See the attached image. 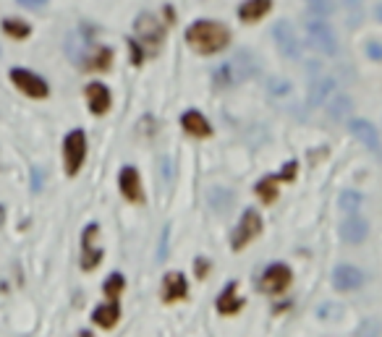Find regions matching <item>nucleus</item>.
<instances>
[{
	"label": "nucleus",
	"mask_w": 382,
	"mask_h": 337,
	"mask_svg": "<svg viewBox=\"0 0 382 337\" xmlns=\"http://www.w3.org/2000/svg\"><path fill=\"white\" fill-rule=\"evenodd\" d=\"M351 133L359 139L369 152L380 154V133H377V129L372 126L369 120H351Z\"/></svg>",
	"instance_id": "nucleus-12"
},
{
	"label": "nucleus",
	"mask_w": 382,
	"mask_h": 337,
	"mask_svg": "<svg viewBox=\"0 0 382 337\" xmlns=\"http://www.w3.org/2000/svg\"><path fill=\"white\" fill-rule=\"evenodd\" d=\"M278 178H267V181H262V183H257V196L262 199V202H275V196H278Z\"/></svg>",
	"instance_id": "nucleus-25"
},
{
	"label": "nucleus",
	"mask_w": 382,
	"mask_h": 337,
	"mask_svg": "<svg viewBox=\"0 0 382 337\" xmlns=\"http://www.w3.org/2000/svg\"><path fill=\"white\" fill-rule=\"evenodd\" d=\"M273 37H275V44H278V50L285 55V58H291V60H299L301 58V42H299V37H296V29L291 22H275L273 26Z\"/></svg>",
	"instance_id": "nucleus-6"
},
{
	"label": "nucleus",
	"mask_w": 382,
	"mask_h": 337,
	"mask_svg": "<svg viewBox=\"0 0 382 337\" xmlns=\"http://www.w3.org/2000/svg\"><path fill=\"white\" fill-rule=\"evenodd\" d=\"M306 37L317 53L322 55H335L338 53V37L333 32V26L325 22V16H315L306 22Z\"/></svg>",
	"instance_id": "nucleus-3"
},
{
	"label": "nucleus",
	"mask_w": 382,
	"mask_h": 337,
	"mask_svg": "<svg viewBox=\"0 0 382 337\" xmlns=\"http://www.w3.org/2000/svg\"><path fill=\"white\" fill-rule=\"evenodd\" d=\"M257 68H260V60L254 58V53L251 50H239L230 60L220 65L218 71L212 74V79H215L218 87H233V84H241V81L254 76Z\"/></svg>",
	"instance_id": "nucleus-2"
},
{
	"label": "nucleus",
	"mask_w": 382,
	"mask_h": 337,
	"mask_svg": "<svg viewBox=\"0 0 382 337\" xmlns=\"http://www.w3.org/2000/svg\"><path fill=\"white\" fill-rule=\"evenodd\" d=\"M87 157V136L84 131H71L63 142V160H66V173L68 175H77L81 163Z\"/></svg>",
	"instance_id": "nucleus-4"
},
{
	"label": "nucleus",
	"mask_w": 382,
	"mask_h": 337,
	"mask_svg": "<svg viewBox=\"0 0 382 337\" xmlns=\"http://www.w3.org/2000/svg\"><path fill=\"white\" fill-rule=\"evenodd\" d=\"M262 233V217H260V212L257 209H246L244 215H241V222L239 228H236V233H233V238H230V246H233V251H241L246 243H251V240L257 238Z\"/></svg>",
	"instance_id": "nucleus-5"
},
{
	"label": "nucleus",
	"mask_w": 382,
	"mask_h": 337,
	"mask_svg": "<svg viewBox=\"0 0 382 337\" xmlns=\"http://www.w3.org/2000/svg\"><path fill=\"white\" fill-rule=\"evenodd\" d=\"M11 79L24 94H29V97H47V84H45V79H40L37 74H32V71H26V68H13Z\"/></svg>",
	"instance_id": "nucleus-9"
},
{
	"label": "nucleus",
	"mask_w": 382,
	"mask_h": 337,
	"mask_svg": "<svg viewBox=\"0 0 382 337\" xmlns=\"http://www.w3.org/2000/svg\"><path fill=\"white\" fill-rule=\"evenodd\" d=\"M306 6L315 16H325V19L335 11V0H306Z\"/></svg>",
	"instance_id": "nucleus-27"
},
{
	"label": "nucleus",
	"mask_w": 382,
	"mask_h": 337,
	"mask_svg": "<svg viewBox=\"0 0 382 337\" xmlns=\"http://www.w3.org/2000/svg\"><path fill=\"white\" fill-rule=\"evenodd\" d=\"M87 99H89V110L95 113V115H102V113H108L110 108V92L105 84H100V81H92L87 87Z\"/></svg>",
	"instance_id": "nucleus-16"
},
{
	"label": "nucleus",
	"mask_w": 382,
	"mask_h": 337,
	"mask_svg": "<svg viewBox=\"0 0 382 337\" xmlns=\"http://www.w3.org/2000/svg\"><path fill=\"white\" fill-rule=\"evenodd\" d=\"M40 188H42V173L34 167L32 170V191H40Z\"/></svg>",
	"instance_id": "nucleus-32"
},
{
	"label": "nucleus",
	"mask_w": 382,
	"mask_h": 337,
	"mask_svg": "<svg viewBox=\"0 0 382 337\" xmlns=\"http://www.w3.org/2000/svg\"><path fill=\"white\" fill-rule=\"evenodd\" d=\"M367 233H369V225H367V220H359V217H349L343 225H340V238L343 243H351V246H356L361 240L367 238Z\"/></svg>",
	"instance_id": "nucleus-14"
},
{
	"label": "nucleus",
	"mask_w": 382,
	"mask_h": 337,
	"mask_svg": "<svg viewBox=\"0 0 382 337\" xmlns=\"http://www.w3.org/2000/svg\"><path fill=\"white\" fill-rule=\"evenodd\" d=\"M270 92H273V94H285V92H288V81L273 79V81H270Z\"/></svg>",
	"instance_id": "nucleus-30"
},
{
	"label": "nucleus",
	"mask_w": 382,
	"mask_h": 337,
	"mask_svg": "<svg viewBox=\"0 0 382 337\" xmlns=\"http://www.w3.org/2000/svg\"><path fill=\"white\" fill-rule=\"evenodd\" d=\"M239 309H241V298L236 295V285L228 283L225 290H223L218 298V311L220 314H239Z\"/></svg>",
	"instance_id": "nucleus-21"
},
{
	"label": "nucleus",
	"mask_w": 382,
	"mask_h": 337,
	"mask_svg": "<svg viewBox=\"0 0 382 337\" xmlns=\"http://www.w3.org/2000/svg\"><path fill=\"white\" fill-rule=\"evenodd\" d=\"M97 238V225H87L84 228V236H81V270H95L100 264V259H102V249L100 246H95L92 240Z\"/></svg>",
	"instance_id": "nucleus-10"
},
{
	"label": "nucleus",
	"mask_w": 382,
	"mask_h": 337,
	"mask_svg": "<svg viewBox=\"0 0 382 337\" xmlns=\"http://www.w3.org/2000/svg\"><path fill=\"white\" fill-rule=\"evenodd\" d=\"M181 126H184V131L189 133V136H197V139H205V136H209V133H212L207 118H205L202 113H197V110H189V113H184Z\"/></svg>",
	"instance_id": "nucleus-15"
},
{
	"label": "nucleus",
	"mask_w": 382,
	"mask_h": 337,
	"mask_svg": "<svg viewBox=\"0 0 382 337\" xmlns=\"http://www.w3.org/2000/svg\"><path fill=\"white\" fill-rule=\"evenodd\" d=\"M374 16H377V22H382V3L377 6V8H374Z\"/></svg>",
	"instance_id": "nucleus-33"
},
{
	"label": "nucleus",
	"mask_w": 382,
	"mask_h": 337,
	"mask_svg": "<svg viewBox=\"0 0 382 337\" xmlns=\"http://www.w3.org/2000/svg\"><path fill=\"white\" fill-rule=\"evenodd\" d=\"M19 6L29 8V11H42L45 6H47V0H19Z\"/></svg>",
	"instance_id": "nucleus-29"
},
{
	"label": "nucleus",
	"mask_w": 382,
	"mask_h": 337,
	"mask_svg": "<svg viewBox=\"0 0 382 337\" xmlns=\"http://www.w3.org/2000/svg\"><path fill=\"white\" fill-rule=\"evenodd\" d=\"M288 285H291V270L285 264H270L260 277V288L270 295L283 293Z\"/></svg>",
	"instance_id": "nucleus-7"
},
{
	"label": "nucleus",
	"mask_w": 382,
	"mask_h": 337,
	"mask_svg": "<svg viewBox=\"0 0 382 337\" xmlns=\"http://www.w3.org/2000/svg\"><path fill=\"white\" fill-rule=\"evenodd\" d=\"M134 32H136V37H139V42L150 44V47H157L165 37L163 24L157 22L152 13H142V16L134 22Z\"/></svg>",
	"instance_id": "nucleus-8"
},
{
	"label": "nucleus",
	"mask_w": 382,
	"mask_h": 337,
	"mask_svg": "<svg viewBox=\"0 0 382 337\" xmlns=\"http://www.w3.org/2000/svg\"><path fill=\"white\" fill-rule=\"evenodd\" d=\"M3 29H6V34H11V37H16V40H24V37H29V24L19 22V19H6L3 22Z\"/></svg>",
	"instance_id": "nucleus-24"
},
{
	"label": "nucleus",
	"mask_w": 382,
	"mask_h": 337,
	"mask_svg": "<svg viewBox=\"0 0 382 337\" xmlns=\"http://www.w3.org/2000/svg\"><path fill=\"white\" fill-rule=\"evenodd\" d=\"M120 290H123V277H120L118 272H113L108 280H105V293L113 298V295H118Z\"/></svg>",
	"instance_id": "nucleus-28"
},
{
	"label": "nucleus",
	"mask_w": 382,
	"mask_h": 337,
	"mask_svg": "<svg viewBox=\"0 0 382 337\" xmlns=\"http://www.w3.org/2000/svg\"><path fill=\"white\" fill-rule=\"evenodd\" d=\"M367 53H369V58H374V60H382V44L380 42H367Z\"/></svg>",
	"instance_id": "nucleus-31"
},
{
	"label": "nucleus",
	"mask_w": 382,
	"mask_h": 337,
	"mask_svg": "<svg viewBox=\"0 0 382 337\" xmlns=\"http://www.w3.org/2000/svg\"><path fill=\"white\" fill-rule=\"evenodd\" d=\"M351 110H353V102H351V97H346V94H338V97L333 99V105H328V115L333 120H343L351 115Z\"/></svg>",
	"instance_id": "nucleus-22"
},
{
	"label": "nucleus",
	"mask_w": 382,
	"mask_h": 337,
	"mask_svg": "<svg viewBox=\"0 0 382 337\" xmlns=\"http://www.w3.org/2000/svg\"><path fill=\"white\" fill-rule=\"evenodd\" d=\"M118 183H120V191H123V196H126L129 202H142V181H139L136 167L126 165V167L120 170Z\"/></svg>",
	"instance_id": "nucleus-13"
},
{
	"label": "nucleus",
	"mask_w": 382,
	"mask_h": 337,
	"mask_svg": "<svg viewBox=\"0 0 382 337\" xmlns=\"http://www.w3.org/2000/svg\"><path fill=\"white\" fill-rule=\"evenodd\" d=\"M118 314H120V309H118V304L113 301V304L97 306L95 314H92V322L100 324L102 329H110V327H116V322H118Z\"/></svg>",
	"instance_id": "nucleus-20"
},
{
	"label": "nucleus",
	"mask_w": 382,
	"mask_h": 337,
	"mask_svg": "<svg viewBox=\"0 0 382 337\" xmlns=\"http://www.w3.org/2000/svg\"><path fill=\"white\" fill-rule=\"evenodd\" d=\"M333 285L335 290H359L364 285V272L353 264H340L333 272Z\"/></svg>",
	"instance_id": "nucleus-11"
},
{
	"label": "nucleus",
	"mask_w": 382,
	"mask_h": 337,
	"mask_svg": "<svg viewBox=\"0 0 382 337\" xmlns=\"http://www.w3.org/2000/svg\"><path fill=\"white\" fill-rule=\"evenodd\" d=\"M333 89H335V81H333V79H328V76L315 79V81H312V89H309V105H312V108L325 105Z\"/></svg>",
	"instance_id": "nucleus-18"
},
{
	"label": "nucleus",
	"mask_w": 382,
	"mask_h": 337,
	"mask_svg": "<svg viewBox=\"0 0 382 337\" xmlns=\"http://www.w3.org/2000/svg\"><path fill=\"white\" fill-rule=\"evenodd\" d=\"M361 204H364V196L359 194V191H353V188H349V191H343L338 199V207L346 212V215H356L361 209Z\"/></svg>",
	"instance_id": "nucleus-23"
},
{
	"label": "nucleus",
	"mask_w": 382,
	"mask_h": 337,
	"mask_svg": "<svg viewBox=\"0 0 382 337\" xmlns=\"http://www.w3.org/2000/svg\"><path fill=\"white\" fill-rule=\"evenodd\" d=\"M270 8H273V0H244L239 6V16H241V22L254 24V22H260Z\"/></svg>",
	"instance_id": "nucleus-17"
},
{
	"label": "nucleus",
	"mask_w": 382,
	"mask_h": 337,
	"mask_svg": "<svg viewBox=\"0 0 382 337\" xmlns=\"http://www.w3.org/2000/svg\"><path fill=\"white\" fill-rule=\"evenodd\" d=\"M3 220H6V212H3V207H0V225H3Z\"/></svg>",
	"instance_id": "nucleus-34"
},
{
	"label": "nucleus",
	"mask_w": 382,
	"mask_h": 337,
	"mask_svg": "<svg viewBox=\"0 0 382 337\" xmlns=\"http://www.w3.org/2000/svg\"><path fill=\"white\" fill-rule=\"evenodd\" d=\"M209 204H212V209H218V212H225L230 204V194L225 188H212V191H209Z\"/></svg>",
	"instance_id": "nucleus-26"
},
{
	"label": "nucleus",
	"mask_w": 382,
	"mask_h": 337,
	"mask_svg": "<svg viewBox=\"0 0 382 337\" xmlns=\"http://www.w3.org/2000/svg\"><path fill=\"white\" fill-rule=\"evenodd\" d=\"M163 293L165 301H178L186 295V280L181 272H170L165 274V283H163Z\"/></svg>",
	"instance_id": "nucleus-19"
},
{
	"label": "nucleus",
	"mask_w": 382,
	"mask_h": 337,
	"mask_svg": "<svg viewBox=\"0 0 382 337\" xmlns=\"http://www.w3.org/2000/svg\"><path fill=\"white\" fill-rule=\"evenodd\" d=\"M186 42L191 44L197 53L212 55L228 44V29L218 22L199 19V22H194L189 29H186Z\"/></svg>",
	"instance_id": "nucleus-1"
}]
</instances>
